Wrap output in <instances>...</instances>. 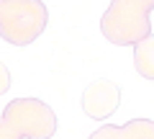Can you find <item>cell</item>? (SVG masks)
Returning a JSON list of instances; mask_svg holds the SVG:
<instances>
[{
	"label": "cell",
	"mask_w": 154,
	"mask_h": 139,
	"mask_svg": "<svg viewBox=\"0 0 154 139\" xmlns=\"http://www.w3.org/2000/svg\"><path fill=\"white\" fill-rule=\"evenodd\" d=\"M90 139H121V126H100Z\"/></svg>",
	"instance_id": "7"
},
{
	"label": "cell",
	"mask_w": 154,
	"mask_h": 139,
	"mask_svg": "<svg viewBox=\"0 0 154 139\" xmlns=\"http://www.w3.org/2000/svg\"><path fill=\"white\" fill-rule=\"evenodd\" d=\"M3 121L11 124L23 139H49L57 131V116L46 103L36 98H16L3 111Z\"/></svg>",
	"instance_id": "3"
},
{
	"label": "cell",
	"mask_w": 154,
	"mask_h": 139,
	"mask_svg": "<svg viewBox=\"0 0 154 139\" xmlns=\"http://www.w3.org/2000/svg\"><path fill=\"white\" fill-rule=\"evenodd\" d=\"M0 139H23V137L11 126V124H5V121H3V116H0Z\"/></svg>",
	"instance_id": "8"
},
{
	"label": "cell",
	"mask_w": 154,
	"mask_h": 139,
	"mask_svg": "<svg viewBox=\"0 0 154 139\" xmlns=\"http://www.w3.org/2000/svg\"><path fill=\"white\" fill-rule=\"evenodd\" d=\"M118 100H121V90H118L116 83H110V80H95L82 93V111L90 118H108L118 108Z\"/></svg>",
	"instance_id": "4"
},
{
	"label": "cell",
	"mask_w": 154,
	"mask_h": 139,
	"mask_svg": "<svg viewBox=\"0 0 154 139\" xmlns=\"http://www.w3.org/2000/svg\"><path fill=\"white\" fill-rule=\"evenodd\" d=\"M46 28L41 0H0V36L8 44L26 46Z\"/></svg>",
	"instance_id": "2"
},
{
	"label": "cell",
	"mask_w": 154,
	"mask_h": 139,
	"mask_svg": "<svg viewBox=\"0 0 154 139\" xmlns=\"http://www.w3.org/2000/svg\"><path fill=\"white\" fill-rule=\"evenodd\" d=\"M154 8V0H113L110 8L103 13L100 31L113 44H134L152 33L149 11Z\"/></svg>",
	"instance_id": "1"
},
{
	"label": "cell",
	"mask_w": 154,
	"mask_h": 139,
	"mask_svg": "<svg viewBox=\"0 0 154 139\" xmlns=\"http://www.w3.org/2000/svg\"><path fill=\"white\" fill-rule=\"evenodd\" d=\"M134 67L141 77L154 80V33H149L134 46Z\"/></svg>",
	"instance_id": "5"
},
{
	"label": "cell",
	"mask_w": 154,
	"mask_h": 139,
	"mask_svg": "<svg viewBox=\"0 0 154 139\" xmlns=\"http://www.w3.org/2000/svg\"><path fill=\"white\" fill-rule=\"evenodd\" d=\"M8 88H11V72H8V67L0 62V95L5 93Z\"/></svg>",
	"instance_id": "9"
},
{
	"label": "cell",
	"mask_w": 154,
	"mask_h": 139,
	"mask_svg": "<svg viewBox=\"0 0 154 139\" xmlns=\"http://www.w3.org/2000/svg\"><path fill=\"white\" fill-rule=\"evenodd\" d=\"M121 139H154V121L134 118L121 126Z\"/></svg>",
	"instance_id": "6"
}]
</instances>
